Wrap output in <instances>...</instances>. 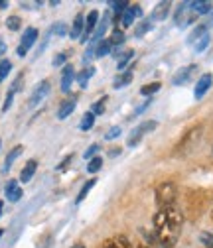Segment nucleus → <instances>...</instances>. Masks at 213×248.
Segmentation results:
<instances>
[{"label": "nucleus", "instance_id": "50", "mask_svg": "<svg viewBox=\"0 0 213 248\" xmlns=\"http://www.w3.org/2000/svg\"><path fill=\"white\" fill-rule=\"evenodd\" d=\"M71 248H85V246H83V244H81V242H79V244H73V246H71Z\"/></svg>", "mask_w": 213, "mask_h": 248}, {"label": "nucleus", "instance_id": "51", "mask_svg": "<svg viewBox=\"0 0 213 248\" xmlns=\"http://www.w3.org/2000/svg\"><path fill=\"white\" fill-rule=\"evenodd\" d=\"M132 248H148V246H144V244H134Z\"/></svg>", "mask_w": 213, "mask_h": 248}, {"label": "nucleus", "instance_id": "12", "mask_svg": "<svg viewBox=\"0 0 213 248\" xmlns=\"http://www.w3.org/2000/svg\"><path fill=\"white\" fill-rule=\"evenodd\" d=\"M73 79H75V71H73V67H71V65H66L64 71H62V91H64V93H69Z\"/></svg>", "mask_w": 213, "mask_h": 248}, {"label": "nucleus", "instance_id": "49", "mask_svg": "<svg viewBox=\"0 0 213 248\" xmlns=\"http://www.w3.org/2000/svg\"><path fill=\"white\" fill-rule=\"evenodd\" d=\"M2 8H8V2H6V0H0V10H2Z\"/></svg>", "mask_w": 213, "mask_h": 248}, {"label": "nucleus", "instance_id": "28", "mask_svg": "<svg viewBox=\"0 0 213 248\" xmlns=\"http://www.w3.org/2000/svg\"><path fill=\"white\" fill-rule=\"evenodd\" d=\"M160 87H162L160 83H150V85H144V87L140 89V93H142L144 97H150V95H154V93H158Z\"/></svg>", "mask_w": 213, "mask_h": 248}, {"label": "nucleus", "instance_id": "29", "mask_svg": "<svg viewBox=\"0 0 213 248\" xmlns=\"http://www.w3.org/2000/svg\"><path fill=\"white\" fill-rule=\"evenodd\" d=\"M10 69H12V63H10L8 59H2V61H0V83H2V81L8 77Z\"/></svg>", "mask_w": 213, "mask_h": 248}, {"label": "nucleus", "instance_id": "35", "mask_svg": "<svg viewBox=\"0 0 213 248\" xmlns=\"http://www.w3.org/2000/svg\"><path fill=\"white\" fill-rule=\"evenodd\" d=\"M199 242L205 248H213V232H201L199 234Z\"/></svg>", "mask_w": 213, "mask_h": 248}, {"label": "nucleus", "instance_id": "46", "mask_svg": "<svg viewBox=\"0 0 213 248\" xmlns=\"http://www.w3.org/2000/svg\"><path fill=\"white\" fill-rule=\"evenodd\" d=\"M150 103H152V101H146V103H144V105H142V107H138V108H136V112H134V114H140V112H142V110H146V108H148V107H150Z\"/></svg>", "mask_w": 213, "mask_h": 248}, {"label": "nucleus", "instance_id": "21", "mask_svg": "<svg viewBox=\"0 0 213 248\" xmlns=\"http://www.w3.org/2000/svg\"><path fill=\"white\" fill-rule=\"evenodd\" d=\"M109 6L116 12V18H120L125 12H127V8H129V2L127 0H113V2H109Z\"/></svg>", "mask_w": 213, "mask_h": 248}, {"label": "nucleus", "instance_id": "52", "mask_svg": "<svg viewBox=\"0 0 213 248\" xmlns=\"http://www.w3.org/2000/svg\"><path fill=\"white\" fill-rule=\"evenodd\" d=\"M0 217H2V201H0Z\"/></svg>", "mask_w": 213, "mask_h": 248}, {"label": "nucleus", "instance_id": "36", "mask_svg": "<svg viewBox=\"0 0 213 248\" xmlns=\"http://www.w3.org/2000/svg\"><path fill=\"white\" fill-rule=\"evenodd\" d=\"M101 166H103V160L101 158H93V160L89 162V166H87V171L89 173H95V171L101 170Z\"/></svg>", "mask_w": 213, "mask_h": 248}, {"label": "nucleus", "instance_id": "43", "mask_svg": "<svg viewBox=\"0 0 213 248\" xmlns=\"http://www.w3.org/2000/svg\"><path fill=\"white\" fill-rule=\"evenodd\" d=\"M12 101H14V93L10 91V93H8V95H6V101H4V107H2V110H4V112H6L8 108H10V105H12Z\"/></svg>", "mask_w": 213, "mask_h": 248}, {"label": "nucleus", "instance_id": "54", "mask_svg": "<svg viewBox=\"0 0 213 248\" xmlns=\"http://www.w3.org/2000/svg\"><path fill=\"white\" fill-rule=\"evenodd\" d=\"M211 217H213V213H211Z\"/></svg>", "mask_w": 213, "mask_h": 248}, {"label": "nucleus", "instance_id": "17", "mask_svg": "<svg viewBox=\"0 0 213 248\" xmlns=\"http://www.w3.org/2000/svg\"><path fill=\"white\" fill-rule=\"evenodd\" d=\"M168 12H170V2H160V4H156L154 10H152V20L154 22L164 20L168 16Z\"/></svg>", "mask_w": 213, "mask_h": 248}, {"label": "nucleus", "instance_id": "41", "mask_svg": "<svg viewBox=\"0 0 213 248\" xmlns=\"http://www.w3.org/2000/svg\"><path fill=\"white\" fill-rule=\"evenodd\" d=\"M118 134H120V126H113L111 130H107L105 138H107V140H115V138H118Z\"/></svg>", "mask_w": 213, "mask_h": 248}, {"label": "nucleus", "instance_id": "20", "mask_svg": "<svg viewBox=\"0 0 213 248\" xmlns=\"http://www.w3.org/2000/svg\"><path fill=\"white\" fill-rule=\"evenodd\" d=\"M131 81H132V73H131V71H125V73H120L118 77H115L113 87H115V89H123V87H127Z\"/></svg>", "mask_w": 213, "mask_h": 248}, {"label": "nucleus", "instance_id": "47", "mask_svg": "<svg viewBox=\"0 0 213 248\" xmlns=\"http://www.w3.org/2000/svg\"><path fill=\"white\" fill-rule=\"evenodd\" d=\"M4 53H6V44L2 38H0V55H4Z\"/></svg>", "mask_w": 213, "mask_h": 248}, {"label": "nucleus", "instance_id": "37", "mask_svg": "<svg viewBox=\"0 0 213 248\" xmlns=\"http://www.w3.org/2000/svg\"><path fill=\"white\" fill-rule=\"evenodd\" d=\"M20 24H22V20H20L18 16H10V18L6 20V28H8V30H12V32L20 30Z\"/></svg>", "mask_w": 213, "mask_h": 248}, {"label": "nucleus", "instance_id": "25", "mask_svg": "<svg viewBox=\"0 0 213 248\" xmlns=\"http://www.w3.org/2000/svg\"><path fill=\"white\" fill-rule=\"evenodd\" d=\"M111 49H113L111 42H109V40H103V42L97 46V55H95V57H105V55L111 53Z\"/></svg>", "mask_w": 213, "mask_h": 248}, {"label": "nucleus", "instance_id": "31", "mask_svg": "<svg viewBox=\"0 0 213 248\" xmlns=\"http://www.w3.org/2000/svg\"><path fill=\"white\" fill-rule=\"evenodd\" d=\"M142 140V134L138 132V128H134L132 132H131V136H129V140H127V144H129V148H134V146H138V142Z\"/></svg>", "mask_w": 213, "mask_h": 248}, {"label": "nucleus", "instance_id": "9", "mask_svg": "<svg viewBox=\"0 0 213 248\" xmlns=\"http://www.w3.org/2000/svg\"><path fill=\"white\" fill-rule=\"evenodd\" d=\"M97 20H99V12H95V10H91V12L87 14V18H85V34H83L81 42H87V40H91V34H93V32H95V26H97Z\"/></svg>", "mask_w": 213, "mask_h": 248}, {"label": "nucleus", "instance_id": "39", "mask_svg": "<svg viewBox=\"0 0 213 248\" xmlns=\"http://www.w3.org/2000/svg\"><path fill=\"white\" fill-rule=\"evenodd\" d=\"M51 32H53L55 36H66V34H67V28H66V24H64V22H57V24H53Z\"/></svg>", "mask_w": 213, "mask_h": 248}, {"label": "nucleus", "instance_id": "40", "mask_svg": "<svg viewBox=\"0 0 213 248\" xmlns=\"http://www.w3.org/2000/svg\"><path fill=\"white\" fill-rule=\"evenodd\" d=\"M105 103H107V99L97 101V103L93 105V108H91V112H93L95 116H97V114H103V112H105Z\"/></svg>", "mask_w": 213, "mask_h": 248}, {"label": "nucleus", "instance_id": "26", "mask_svg": "<svg viewBox=\"0 0 213 248\" xmlns=\"http://www.w3.org/2000/svg\"><path fill=\"white\" fill-rule=\"evenodd\" d=\"M192 8L197 12V14H209L211 12V2H192Z\"/></svg>", "mask_w": 213, "mask_h": 248}, {"label": "nucleus", "instance_id": "15", "mask_svg": "<svg viewBox=\"0 0 213 248\" xmlns=\"http://www.w3.org/2000/svg\"><path fill=\"white\" fill-rule=\"evenodd\" d=\"M83 30H85V18H83L81 14H77V16H75V22H73V28H71V32H69V36H71L73 40L83 38Z\"/></svg>", "mask_w": 213, "mask_h": 248}, {"label": "nucleus", "instance_id": "48", "mask_svg": "<svg viewBox=\"0 0 213 248\" xmlns=\"http://www.w3.org/2000/svg\"><path fill=\"white\" fill-rule=\"evenodd\" d=\"M118 154H120V148H113V150L109 152V156H118Z\"/></svg>", "mask_w": 213, "mask_h": 248}, {"label": "nucleus", "instance_id": "4", "mask_svg": "<svg viewBox=\"0 0 213 248\" xmlns=\"http://www.w3.org/2000/svg\"><path fill=\"white\" fill-rule=\"evenodd\" d=\"M36 40H38V30L36 28H28L24 32V36H22V44L18 46V55L24 57L28 53V49L36 44Z\"/></svg>", "mask_w": 213, "mask_h": 248}, {"label": "nucleus", "instance_id": "44", "mask_svg": "<svg viewBox=\"0 0 213 248\" xmlns=\"http://www.w3.org/2000/svg\"><path fill=\"white\" fill-rule=\"evenodd\" d=\"M66 59H67V55L66 53H59L55 59H53V65L57 67V65H62V63H66Z\"/></svg>", "mask_w": 213, "mask_h": 248}, {"label": "nucleus", "instance_id": "30", "mask_svg": "<svg viewBox=\"0 0 213 248\" xmlns=\"http://www.w3.org/2000/svg\"><path fill=\"white\" fill-rule=\"evenodd\" d=\"M156 126H158V122H154V120H148V122H142L140 126H136V128H138V132L144 136L146 132H152V130H154Z\"/></svg>", "mask_w": 213, "mask_h": 248}, {"label": "nucleus", "instance_id": "1", "mask_svg": "<svg viewBox=\"0 0 213 248\" xmlns=\"http://www.w3.org/2000/svg\"><path fill=\"white\" fill-rule=\"evenodd\" d=\"M181 225H184V215L176 207L158 209L154 215V232L158 242L164 248H174L181 234Z\"/></svg>", "mask_w": 213, "mask_h": 248}, {"label": "nucleus", "instance_id": "22", "mask_svg": "<svg viewBox=\"0 0 213 248\" xmlns=\"http://www.w3.org/2000/svg\"><path fill=\"white\" fill-rule=\"evenodd\" d=\"M93 124H95V114L93 112H85L83 118H81L79 128L81 130H91V128H93Z\"/></svg>", "mask_w": 213, "mask_h": 248}, {"label": "nucleus", "instance_id": "38", "mask_svg": "<svg viewBox=\"0 0 213 248\" xmlns=\"http://www.w3.org/2000/svg\"><path fill=\"white\" fill-rule=\"evenodd\" d=\"M93 73H95V69H93V67H91V69H83V71L79 73V77H77V79H79V85H81V87H85V85H87V79H89L91 75H93Z\"/></svg>", "mask_w": 213, "mask_h": 248}, {"label": "nucleus", "instance_id": "6", "mask_svg": "<svg viewBox=\"0 0 213 248\" xmlns=\"http://www.w3.org/2000/svg\"><path fill=\"white\" fill-rule=\"evenodd\" d=\"M49 95V81H42V83H38L36 85V89H34V93H32V97H30V107H36V105H40L46 97Z\"/></svg>", "mask_w": 213, "mask_h": 248}, {"label": "nucleus", "instance_id": "24", "mask_svg": "<svg viewBox=\"0 0 213 248\" xmlns=\"http://www.w3.org/2000/svg\"><path fill=\"white\" fill-rule=\"evenodd\" d=\"M95 183H97V179H89V181H87V183L83 185V189L79 191V195H77V199H75V201H77V203H81V201H83V199L87 197V193H89L91 189L95 187Z\"/></svg>", "mask_w": 213, "mask_h": 248}, {"label": "nucleus", "instance_id": "53", "mask_svg": "<svg viewBox=\"0 0 213 248\" xmlns=\"http://www.w3.org/2000/svg\"><path fill=\"white\" fill-rule=\"evenodd\" d=\"M2 232H4V231H2V229H0V236H2Z\"/></svg>", "mask_w": 213, "mask_h": 248}, {"label": "nucleus", "instance_id": "32", "mask_svg": "<svg viewBox=\"0 0 213 248\" xmlns=\"http://www.w3.org/2000/svg\"><path fill=\"white\" fill-rule=\"evenodd\" d=\"M150 28H152L150 20H144V22H142V24H140V26H138V28L134 30V36H136V38H142V36H144V34L148 32V30H150Z\"/></svg>", "mask_w": 213, "mask_h": 248}, {"label": "nucleus", "instance_id": "23", "mask_svg": "<svg viewBox=\"0 0 213 248\" xmlns=\"http://www.w3.org/2000/svg\"><path fill=\"white\" fill-rule=\"evenodd\" d=\"M109 14H105V18H103V22H101V26L95 30V34H93V38H91V42H101V38H103V34H105V30H107V26H109Z\"/></svg>", "mask_w": 213, "mask_h": 248}, {"label": "nucleus", "instance_id": "16", "mask_svg": "<svg viewBox=\"0 0 213 248\" xmlns=\"http://www.w3.org/2000/svg\"><path fill=\"white\" fill-rule=\"evenodd\" d=\"M75 99H69V101H66V103H62V107H59V110H57V118L59 120H64V118H67L73 110H75Z\"/></svg>", "mask_w": 213, "mask_h": 248}, {"label": "nucleus", "instance_id": "18", "mask_svg": "<svg viewBox=\"0 0 213 248\" xmlns=\"http://www.w3.org/2000/svg\"><path fill=\"white\" fill-rule=\"evenodd\" d=\"M207 26H209V24H199V26L194 30V32L188 36V44H190V46H194L197 40H201V38L207 34Z\"/></svg>", "mask_w": 213, "mask_h": 248}, {"label": "nucleus", "instance_id": "2", "mask_svg": "<svg viewBox=\"0 0 213 248\" xmlns=\"http://www.w3.org/2000/svg\"><path fill=\"white\" fill-rule=\"evenodd\" d=\"M176 195H178V189L172 181H164L158 185L156 189V203H158V209H168V207H174V201H176Z\"/></svg>", "mask_w": 213, "mask_h": 248}, {"label": "nucleus", "instance_id": "8", "mask_svg": "<svg viewBox=\"0 0 213 248\" xmlns=\"http://www.w3.org/2000/svg\"><path fill=\"white\" fill-rule=\"evenodd\" d=\"M4 195L10 203H18L22 199V187H20V183L16 179H10L8 185H6V189H4Z\"/></svg>", "mask_w": 213, "mask_h": 248}, {"label": "nucleus", "instance_id": "11", "mask_svg": "<svg viewBox=\"0 0 213 248\" xmlns=\"http://www.w3.org/2000/svg\"><path fill=\"white\" fill-rule=\"evenodd\" d=\"M140 14H142L140 6H138V4H132V6L127 8V12H125L123 16H120V24H123V28H129V26H132L134 18L140 16Z\"/></svg>", "mask_w": 213, "mask_h": 248}, {"label": "nucleus", "instance_id": "42", "mask_svg": "<svg viewBox=\"0 0 213 248\" xmlns=\"http://www.w3.org/2000/svg\"><path fill=\"white\" fill-rule=\"evenodd\" d=\"M97 152H99V144H93L91 148H87V152H85V158H87V160H91V158H93Z\"/></svg>", "mask_w": 213, "mask_h": 248}, {"label": "nucleus", "instance_id": "3", "mask_svg": "<svg viewBox=\"0 0 213 248\" xmlns=\"http://www.w3.org/2000/svg\"><path fill=\"white\" fill-rule=\"evenodd\" d=\"M196 18H197V12L192 8V2H181L180 8H178L176 14H174V20H176V24H178L180 28H186V26L194 24Z\"/></svg>", "mask_w": 213, "mask_h": 248}, {"label": "nucleus", "instance_id": "27", "mask_svg": "<svg viewBox=\"0 0 213 248\" xmlns=\"http://www.w3.org/2000/svg\"><path fill=\"white\" fill-rule=\"evenodd\" d=\"M109 42H111V46H120V44H123V42H125L123 30H113V34H111Z\"/></svg>", "mask_w": 213, "mask_h": 248}, {"label": "nucleus", "instance_id": "45", "mask_svg": "<svg viewBox=\"0 0 213 248\" xmlns=\"http://www.w3.org/2000/svg\"><path fill=\"white\" fill-rule=\"evenodd\" d=\"M71 160H73V156H69V158H66V160H64L62 164H59V166H57V171H64V170H66V168L69 166V162H71Z\"/></svg>", "mask_w": 213, "mask_h": 248}, {"label": "nucleus", "instance_id": "10", "mask_svg": "<svg viewBox=\"0 0 213 248\" xmlns=\"http://www.w3.org/2000/svg\"><path fill=\"white\" fill-rule=\"evenodd\" d=\"M211 83H213V75H211V73H205V75L199 77V81H197V85H196V91H194L196 99H201V97L205 95V93L209 91V87H211Z\"/></svg>", "mask_w": 213, "mask_h": 248}, {"label": "nucleus", "instance_id": "14", "mask_svg": "<svg viewBox=\"0 0 213 248\" xmlns=\"http://www.w3.org/2000/svg\"><path fill=\"white\" fill-rule=\"evenodd\" d=\"M36 170H38V162H36V160H30V162L24 166V170L20 171V181H22V183H28L30 179L34 177Z\"/></svg>", "mask_w": 213, "mask_h": 248}, {"label": "nucleus", "instance_id": "7", "mask_svg": "<svg viewBox=\"0 0 213 248\" xmlns=\"http://www.w3.org/2000/svg\"><path fill=\"white\" fill-rule=\"evenodd\" d=\"M197 71V65H188V67H181L180 71H176V75L172 77V83L174 85H184L192 79V75Z\"/></svg>", "mask_w": 213, "mask_h": 248}, {"label": "nucleus", "instance_id": "33", "mask_svg": "<svg viewBox=\"0 0 213 248\" xmlns=\"http://www.w3.org/2000/svg\"><path fill=\"white\" fill-rule=\"evenodd\" d=\"M132 55H134V51H132V49H129L127 53H123V57H120V61H118V71H123V69L127 67V63L132 59Z\"/></svg>", "mask_w": 213, "mask_h": 248}, {"label": "nucleus", "instance_id": "19", "mask_svg": "<svg viewBox=\"0 0 213 248\" xmlns=\"http://www.w3.org/2000/svg\"><path fill=\"white\" fill-rule=\"evenodd\" d=\"M22 150H24L22 146H16V148H12V152L8 154V156H6V160H4V168H2V171H4V173H6V171L12 168V164L16 162V158H18L20 154H22Z\"/></svg>", "mask_w": 213, "mask_h": 248}, {"label": "nucleus", "instance_id": "34", "mask_svg": "<svg viewBox=\"0 0 213 248\" xmlns=\"http://www.w3.org/2000/svg\"><path fill=\"white\" fill-rule=\"evenodd\" d=\"M207 46H209V34H205L201 40H197V42L194 44V49H196L197 53H201V51H203Z\"/></svg>", "mask_w": 213, "mask_h": 248}, {"label": "nucleus", "instance_id": "5", "mask_svg": "<svg viewBox=\"0 0 213 248\" xmlns=\"http://www.w3.org/2000/svg\"><path fill=\"white\" fill-rule=\"evenodd\" d=\"M199 132H201V126H196V128H192L184 138H181V142L178 144V154H181V152H188V150H192V146L197 142V138H199Z\"/></svg>", "mask_w": 213, "mask_h": 248}, {"label": "nucleus", "instance_id": "13", "mask_svg": "<svg viewBox=\"0 0 213 248\" xmlns=\"http://www.w3.org/2000/svg\"><path fill=\"white\" fill-rule=\"evenodd\" d=\"M101 248H131V246H129V238L127 236L118 234V236H113V238L105 240L101 244Z\"/></svg>", "mask_w": 213, "mask_h": 248}]
</instances>
